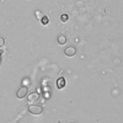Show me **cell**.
<instances>
[{"label": "cell", "mask_w": 123, "mask_h": 123, "mask_svg": "<svg viewBox=\"0 0 123 123\" xmlns=\"http://www.w3.org/2000/svg\"><path fill=\"white\" fill-rule=\"evenodd\" d=\"M28 112L31 115H35V116H38V115H42L43 112V108L38 106V105H30L28 107Z\"/></svg>", "instance_id": "obj_1"}, {"label": "cell", "mask_w": 123, "mask_h": 123, "mask_svg": "<svg viewBox=\"0 0 123 123\" xmlns=\"http://www.w3.org/2000/svg\"><path fill=\"white\" fill-rule=\"evenodd\" d=\"M67 41H68V39H67V37H65L64 35H60V36L58 37V43H59L60 46L65 44V43H67Z\"/></svg>", "instance_id": "obj_5"}, {"label": "cell", "mask_w": 123, "mask_h": 123, "mask_svg": "<svg viewBox=\"0 0 123 123\" xmlns=\"http://www.w3.org/2000/svg\"><path fill=\"white\" fill-rule=\"evenodd\" d=\"M38 94H35V92H33V94H31L30 96H28V101H31V102H32V101H37L38 100Z\"/></svg>", "instance_id": "obj_6"}, {"label": "cell", "mask_w": 123, "mask_h": 123, "mask_svg": "<svg viewBox=\"0 0 123 123\" xmlns=\"http://www.w3.org/2000/svg\"><path fill=\"white\" fill-rule=\"evenodd\" d=\"M5 44V38L4 37H0V47H3Z\"/></svg>", "instance_id": "obj_10"}, {"label": "cell", "mask_w": 123, "mask_h": 123, "mask_svg": "<svg viewBox=\"0 0 123 123\" xmlns=\"http://www.w3.org/2000/svg\"><path fill=\"white\" fill-rule=\"evenodd\" d=\"M69 123H76V122H69Z\"/></svg>", "instance_id": "obj_12"}, {"label": "cell", "mask_w": 123, "mask_h": 123, "mask_svg": "<svg viewBox=\"0 0 123 123\" xmlns=\"http://www.w3.org/2000/svg\"><path fill=\"white\" fill-rule=\"evenodd\" d=\"M27 94H28V87L27 86H21L16 92V97L18 100H22V98H25L27 96Z\"/></svg>", "instance_id": "obj_2"}, {"label": "cell", "mask_w": 123, "mask_h": 123, "mask_svg": "<svg viewBox=\"0 0 123 123\" xmlns=\"http://www.w3.org/2000/svg\"><path fill=\"white\" fill-rule=\"evenodd\" d=\"M36 16H37V17H42V16H41V12H39V11L36 12Z\"/></svg>", "instance_id": "obj_11"}, {"label": "cell", "mask_w": 123, "mask_h": 123, "mask_svg": "<svg viewBox=\"0 0 123 123\" xmlns=\"http://www.w3.org/2000/svg\"><path fill=\"white\" fill-rule=\"evenodd\" d=\"M68 18H69L68 14H63V15L60 16V21H62V22H67V21H68Z\"/></svg>", "instance_id": "obj_8"}, {"label": "cell", "mask_w": 123, "mask_h": 123, "mask_svg": "<svg viewBox=\"0 0 123 123\" xmlns=\"http://www.w3.org/2000/svg\"><path fill=\"white\" fill-rule=\"evenodd\" d=\"M57 86H58L59 90L64 89V86H65V79H64V78H59V79L57 80Z\"/></svg>", "instance_id": "obj_4"}, {"label": "cell", "mask_w": 123, "mask_h": 123, "mask_svg": "<svg viewBox=\"0 0 123 123\" xmlns=\"http://www.w3.org/2000/svg\"><path fill=\"white\" fill-rule=\"evenodd\" d=\"M48 22H49V20H48L47 16H42V17H41V24H42V25H48Z\"/></svg>", "instance_id": "obj_7"}, {"label": "cell", "mask_w": 123, "mask_h": 123, "mask_svg": "<svg viewBox=\"0 0 123 123\" xmlns=\"http://www.w3.org/2000/svg\"><path fill=\"white\" fill-rule=\"evenodd\" d=\"M28 84H30V80L28 79H24L22 80V86H27Z\"/></svg>", "instance_id": "obj_9"}, {"label": "cell", "mask_w": 123, "mask_h": 123, "mask_svg": "<svg viewBox=\"0 0 123 123\" xmlns=\"http://www.w3.org/2000/svg\"><path fill=\"white\" fill-rule=\"evenodd\" d=\"M64 54L67 57H74L76 54V48L75 47H68L65 50H64Z\"/></svg>", "instance_id": "obj_3"}]
</instances>
